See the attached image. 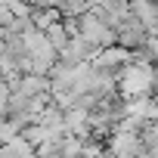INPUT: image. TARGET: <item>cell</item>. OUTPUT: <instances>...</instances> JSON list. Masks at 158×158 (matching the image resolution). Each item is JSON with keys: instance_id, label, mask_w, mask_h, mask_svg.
I'll return each mask as SVG.
<instances>
[{"instance_id": "cell-1", "label": "cell", "mask_w": 158, "mask_h": 158, "mask_svg": "<svg viewBox=\"0 0 158 158\" xmlns=\"http://www.w3.org/2000/svg\"><path fill=\"white\" fill-rule=\"evenodd\" d=\"M77 25H81V37L90 44V47H96V50H106V47H115L118 44V34H115V28H109L102 19H96L93 13H84L81 19H77Z\"/></svg>"}, {"instance_id": "cell-2", "label": "cell", "mask_w": 158, "mask_h": 158, "mask_svg": "<svg viewBox=\"0 0 158 158\" xmlns=\"http://www.w3.org/2000/svg\"><path fill=\"white\" fill-rule=\"evenodd\" d=\"M133 62V50H124V47H106V50H96V56H93V68H102V71H112V74H121V68L124 65H130Z\"/></svg>"}, {"instance_id": "cell-3", "label": "cell", "mask_w": 158, "mask_h": 158, "mask_svg": "<svg viewBox=\"0 0 158 158\" xmlns=\"http://www.w3.org/2000/svg\"><path fill=\"white\" fill-rule=\"evenodd\" d=\"M93 56H96V47H90L81 34H77V37H71V40L59 50V62H62V65H71V68L93 62Z\"/></svg>"}, {"instance_id": "cell-4", "label": "cell", "mask_w": 158, "mask_h": 158, "mask_svg": "<svg viewBox=\"0 0 158 158\" xmlns=\"http://www.w3.org/2000/svg\"><path fill=\"white\" fill-rule=\"evenodd\" d=\"M115 34H118V47H124V50H139V47L149 40V31H146L133 16H124L121 25L115 28Z\"/></svg>"}, {"instance_id": "cell-5", "label": "cell", "mask_w": 158, "mask_h": 158, "mask_svg": "<svg viewBox=\"0 0 158 158\" xmlns=\"http://www.w3.org/2000/svg\"><path fill=\"white\" fill-rule=\"evenodd\" d=\"M130 16L149 31V37L158 31V0H130Z\"/></svg>"}, {"instance_id": "cell-6", "label": "cell", "mask_w": 158, "mask_h": 158, "mask_svg": "<svg viewBox=\"0 0 158 158\" xmlns=\"http://www.w3.org/2000/svg\"><path fill=\"white\" fill-rule=\"evenodd\" d=\"M13 93H25L31 99L50 96V77H44V74H22L19 81L13 84Z\"/></svg>"}, {"instance_id": "cell-7", "label": "cell", "mask_w": 158, "mask_h": 158, "mask_svg": "<svg viewBox=\"0 0 158 158\" xmlns=\"http://www.w3.org/2000/svg\"><path fill=\"white\" fill-rule=\"evenodd\" d=\"M56 22H62V13H59L56 6H34V10H31V25H34L37 31H47V28L56 25Z\"/></svg>"}, {"instance_id": "cell-8", "label": "cell", "mask_w": 158, "mask_h": 158, "mask_svg": "<svg viewBox=\"0 0 158 158\" xmlns=\"http://www.w3.org/2000/svg\"><path fill=\"white\" fill-rule=\"evenodd\" d=\"M44 37H47V44H50V47H53V50H56V53H59V50H62V47H65V44H68V40H71V37H68V31H65V25H62V22H56V25H50V28H47V31H44Z\"/></svg>"}]
</instances>
